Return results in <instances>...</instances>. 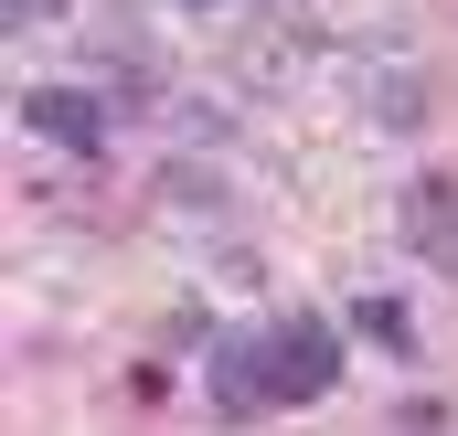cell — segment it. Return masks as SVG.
Wrapping results in <instances>:
<instances>
[{"mask_svg": "<svg viewBox=\"0 0 458 436\" xmlns=\"http://www.w3.org/2000/svg\"><path fill=\"white\" fill-rule=\"evenodd\" d=\"M405 245L437 256V266L458 256V192H448V181H416V192H405Z\"/></svg>", "mask_w": 458, "mask_h": 436, "instance_id": "cell-4", "label": "cell"}, {"mask_svg": "<svg viewBox=\"0 0 458 436\" xmlns=\"http://www.w3.org/2000/svg\"><path fill=\"white\" fill-rule=\"evenodd\" d=\"M21 128L54 138V149H97V138H107V107H97L86 86H32V96H21Z\"/></svg>", "mask_w": 458, "mask_h": 436, "instance_id": "cell-2", "label": "cell"}, {"mask_svg": "<svg viewBox=\"0 0 458 436\" xmlns=\"http://www.w3.org/2000/svg\"><path fill=\"white\" fill-rule=\"evenodd\" d=\"M362 330H373L384 351H405V340H416V330H405V309H394V298H362Z\"/></svg>", "mask_w": 458, "mask_h": 436, "instance_id": "cell-5", "label": "cell"}, {"mask_svg": "<svg viewBox=\"0 0 458 436\" xmlns=\"http://www.w3.org/2000/svg\"><path fill=\"white\" fill-rule=\"evenodd\" d=\"M277 351H288V405H320L342 383V340L320 320H277Z\"/></svg>", "mask_w": 458, "mask_h": 436, "instance_id": "cell-3", "label": "cell"}, {"mask_svg": "<svg viewBox=\"0 0 458 436\" xmlns=\"http://www.w3.org/2000/svg\"><path fill=\"white\" fill-rule=\"evenodd\" d=\"M203 383H214L225 415H277V405H288V351H277V330H225L214 362H203Z\"/></svg>", "mask_w": 458, "mask_h": 436, "instance_id": "cell-1", "label": "cell"}]
</instances>
